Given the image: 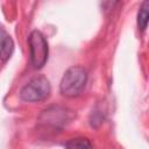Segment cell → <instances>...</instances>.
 <instances>
[{
	"label": "cell",
	"instance_id": "6da1fadb",
	"mask_svg": "<svg viewBox=\"0 0 149 149\" xmlns=\"http://www.w3.org/2000/svg\"><path fill=\"white\" fill-rule=\"evenodd\" d=\"M87 79H88L87 71L83 66L79 65L71 66L64 72L61 79L59 91L64 97L76 98L80 95L85 90Z\"/></svg>",
	"mask_w": 149,
	"mask_h": 149
},
{
	"label": "cell",
	"instance_id": "7a4b0ae2",
	"mask_svg": "<svg viewBox=\"0 0 149 149\" xmlns=\"http://www.w3.org/2000/svg\"><path fill=\"white\" fill-rule=\"evenodd\" d=\"M73 111L63 106H50L42 111L38 116V125L52 132H59L66 127L74 118Z\"/></svg>",
	"mask_w": 149,
	"mask_h": 149
},
{
	"label": "cell",
	"instance_id": "3957f363",
	"mask_svg": "<svg viewBox=\"0 0 149 149\" xmlns=\"http://www.w3.org/2000/svg\"><path fill=\"white\" fill-rule=\"evenodd\" d=\"M51 86L47 77L35 76L20 91V98L27 102H38L47 100L50 95Z\"/></svg>",
	"mask_w": 149,
	"mask_h": 149
},
{
	"label": "cell",
	"instance_id": "277c9868",
	"mask_svg": "<svg viewBox=\"0 0 149 149\" xmlns=\"http://www.w3.org/2000/svg\"><path fill=\"white\" fill-rule=\"evenodd\" d=\"M29 59L34 69H42L49 57V47L45 36L40 30H33L28 36Z\"/></svg>",
	"mask_w": 149,
	"mask_h": 149
},
{
	"label": "cell",
	"instance_id": "5b68a950",
	"mask_svg": "<svg viewBox=\"0 0 149 149\" xmlns=\"http://www.w3.org/2000/svg\"><path fill=\"white\" fill-rule=\"evenodd\" d=\"M14 51V41L12 36L0 26V63H6Z\"/></svg>",
	"mask_w": 149,
	"mask_h": 149
},
{
	"label": "cell",
	"instance_id": "8992f818",
	"mask_svg": "<svg viewBox=\"0 0 149 149\" xmlns=\"http://www.w3.org/2000/svg\"><path fill=\"white\" fill-rule=\"evenodd\" d=\"M149 12V2L148 0H143V2L140 5V8H139V12H137V27H139V30L141 31H144L147 29V26H148V14Z\"/></svg>",
	"mask_w": 149,
	"mask_h": 149
},
{
	"label": "cell",
	"instance_id": "52a82bcc",
	"mask_svg": "<svg viewBox=\"0 0 149 149\" xmlns=\"http://www.w3.org/2000/svg\"><path fill=\"white\" fill-rule=\"evenodd\" d=\"M64 147L66 148H91L93 147V144L86 137H76L64 143Z\"/></svg>",
	"mask_w": 149,
	"mask_h": 149
},
{
	"label": "cell",
	"instance_id": "ba28073f",
	"mask_svg": "<svg viewBox=\"0 0 149 149\" xmlns=\"http://www.w3.org/2000/svg\"><path fill=\"white\" fill-rule=\"evenodd\" d=\"M104 119H105V115H104L101 109H98V108L92 109V112L90 114V125H91V127H93V128L100 127L104 122Z\"/></svg>",
	"mask_w": 149,
	"mask_h": 149
},
{
	"label": "cell",
	"instance_id": "9c48e42d",
	"mask_svg": "<svg viewBox=\"0 0 149 149\" xmlns=\"http://www.w3.org/2000/svg\"><path fill=\"white\" fill-rule=\"evenodd\" d=\"M118 2H119V0H101V8L104 9V12L111 13L115 8Z\"/></svg>",
	"mask_w": 149,
	"mask_h": 149
}]
</instances>
